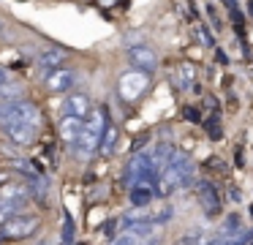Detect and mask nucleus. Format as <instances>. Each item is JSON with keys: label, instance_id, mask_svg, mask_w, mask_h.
<instances>
[{"label": "nucleus", "instance_id": "15", "mask_svg": "<svg viewBox=\"0 0 253 245\" xmlns=\"http://www.w3.org/2000/svg\"><path fill=\"white\" fill-rule=\"evenodd\" d=\"M22 204H25L22 196H14V199H6V196H0V223L6 221V218L17 215V212L22 210Z\"/></svg>", "mask_w": 253, "mask_h": 245}, {"label": "nucleus", "instance_id": "12", "mask_svg": "<svg viewBox=\"0 0 253 245\" xmlns=\"http://www.w3.org/2000/svg\"><path fill=\"white\" fill-rule=\"evenodd\" d=\"M193 82H196V65L193 63H180L177 65V76H174L177 90H188V87H193Z\"/></svg>", "mask_w": 253, "mask_h": 245}, {"label": "nucleus", "instance_id": "10", "mask_svg": "<svg viewBox=\"0 0 253 245\" xmlns=\"http://www.w3.org/2000/svg\"><path fill=\"white\" fill-rule=\"evenodd\" d=\"M82 128H84V120L71 117V114H63V120H60V139L74 147L77 139H79V134H82Z\"/></svg>", "mask_w": 253, "mask_h": 245}, {"label": "nucleus", "instance_id": "20", "mask_svg": "<svg viewBox=\"0 0 253 245\" xmlns=\"http://www.w3.org/2000/svg\"><path fill=\"white\" fill-rule=\"evenodd\" d=\"M115 245H142V240H139V237H133V234H123V237L120 240H115Z\"/></svg>", "mask_w": 253, "mask_h": 245}, {"label": "nucleus", "instance_id": "18", "mask_svg": "<svg viewBox=\"0 0 253 245\" xmlns=\"http://www.w3.org/2000/svg\"><path fill=\"white\" fill-rule=\"evenodd\" d=\"M171 215H174V207H171V204H164V207H161V210L153 215V221L161 226V223H169V221H171Z\"/></svg>", "mask_w": 253, "mask_h": 245}, {"label": "nucleus", "instance_id": "9", "mask_svg": "<svg viewBox=\"0 0 253 245\" xmlns=\"http://www.w3.org/2000/svg\"><path fill=\"white\" fill-rule=\"evenodd\" d=\"M36 128H39V125H28V123H11V125H3L6 136H8L11 142H17V145H30V142L36 139Z\"/></svg>", "mask_w": 253, "mask_h": 245}, {"label": "nucleus", "instance_id": "1", "mask_svg": "<svg viewBox=\"0 0 253 245\" xmlns=\"http://www.w3.org/2000/svg\"><path fill=\"white\" fill-rule=\"evenodd\" d=\"M106 125H109V114H106V109H93L90 117L84 120V128H82V134H79L77 145H74V152H77L79 158H90L101 147V139H104Z\"/></svg>", "mask_w": 253, "mask_h": 245}, {"label": "nucleus", "instance_id": "26", "mask_svg": "<svg viewBox=\"0 0 253 245\" xmlns=\"http://www.w3.org/2000/svg\"><path fill=\"white\" fill-rule=\"evenodd\" d=\"M6 79H8V74H6V68H0V87L6 85Z\"/></svg>", "mask_w": 253, "mask_h": 245}, {"label": "nucleus", "instance_id": "11", "mask_svg": "<svg viewBox=\"0 0 253 245\" xmlns=\"http://www.w3.org/2000/svg\"><path fill=\"white\" fill-rule=\"evenodd\" d=\"M155 194H158V191H155V185H150V183L131 185V204L133 207H147Z\"/></svg>", "mask_w": 253, "mask_h": 245}, {"label": "nucleus", "instance_id": "21", "mask_svg": "<svg viewBox=\"0 0 253 245\" xmlns=\"http://www.w3.org/2000/svg\"><path fill=\"white\" fill-rule=\"evenodd\" d=\"M196 36L204 41V47H215V41H212V36L207 33V27H196Z\"/></svg>", "mask_w": 253, "mask_h": 245}, {"label": "nucleus", "instance_id": "4", "mask_svg": "<svg viewBox=\"0 0 253 245\" xmlns=\"http://www.w3.org/2000/svg\"><path fill=\"white\" fill-rule=\"evenodd\" d=\"M150 87V74L147 71H139V68H131L117 79V93H120L123 101H139V98L147 93Z\"/></svg>", "mask_w": 253, "mask_h": 245}, {"label": "nucleus", "instance_id": "29", "mask_svg": "<svg viewBox=\"0 0 253 245\" xmlns=\"http://www.w3.org/2000/svg\"><path fill=\"white\" fill-rule=\"evenodd\" d=\"M0 33H3V22H0Z\"/></svg>", "mask_w": 253, "mask_h": 245}, {"label": "nucleus", "instance_id": "19", "mask_svg": "<svg viewBox=\"0 0 253 245\" xmlns=\"http://www.w3.org/2000/svg\"><path fill=\"white\" fill-rule=\"evenodd\" d=\"M60 245H74V221L66 215V223H63V237H60Z\"/></svg>", "mask_w": 253, "mask_h": 245}, {"label": "nucleus", "instance_id": "25", "mask_svg": "<svg viewBox=\"0 0 253 245\" xmlns=\"http://www.w3.org/2000/svg\"><path fill=\"white\" fill-rule=\"evenodd\" d=\"M215 57H218V60H220V63H223V65H226V63H229V57H226V54H223V52H220V49H218V52H215Z\"/></svg>", "mask_w": 253, "mask_h": 245}, {"label": "nucleus", "instance_id": "22", "mask_svg": "<svg viewBox=\"0 0 253 245\" xmlns=\"http://www.w3.org/2000/svg\"><path fill=\"white\" fill-rule=\"evenodd\" d=\"M196 234H199V232H191V234H185V237H180L174 245H199V243H196Z\"/></svg>", "mask_w": 253, "mask_h": 245}, {"label": "nucleus", "instance_id": "7", "mask_svg": "<svg viewBox=\"0 0 253 245\" xmlns=\"http://www.w3.org/2000/svg\"><path fill=\"white\" fill-rule=\"evenodd\" d=\"M77 85V74L71 68H55L46 76V90L49 93H68Z\"/></svg>", "mask_w": 253, "mask_h": 245}, {"label": "nucleus", "instance_id": "24", "mask_svg": "<svg viewBox=\"0 0 253 245\" xmlns=\"http://www.w3.org/2000/svg\"><path fill=\"white\" fill-rule=\"evenodd\" d=\"M142 245H161V232L153 234V237H147V240H142Z\"/></svg>", "mask_w": 253, "mask_h": 245}, {"label": "nucleus", "instance_id": "23", "mask_svg": "<svg viewBox=\"0 0 253 245\" xmlns=\"http://www.w3.org/2000/svg\"><path fill=\"white\" fill-rule=\"evenodd\" d=\"M210 136H212V139H218V136H220L218 134V120H215V117L210 120Z\"/></svg>", "mask_w": 253, "mask_h": 245}, {"label": "nucleus", "instance_id": "28", "mask_svg": "<svg viewBox=\"0 0 253 245\" xmlns=\"http://www.w3.org/2000/svg\"><path fill=\"white\" fill-rule=\"evenodd\" d=\"M41 245H52V240H46V243H41Z\"/></svg>", "mask_w": 253, "mask_h": 245}, {"label": "nucleus", "instance_id": "8", "mask_svg": "<svg viewBox=\"0 0 253 245\" xmlns=\"http://www.w3.org/2000/svg\"><path fill=\"white\" fill-rule=\"evenodd\" d=\"M199 204H202V210L207 212V215H218V210H220L218 188H215L212 183H207V180L199 183Z\"/></svg>", "mask_w": 253, "mask_h": 245}, {"label": "nucleus", "instance_id": "27", "mask_svg": "<svg viewBox=\"0 0 253 245\" xmlns=\"http://www.w3.org/2000/svg\"><path fill=\"white\" fill-rule=\"evenodd\" d=\"M231 199H234V201H242V196H240V191H237V188H231Z\"/></svg>", "mask_w": 253, "mask_h": 245}, {"label": "nucleus", "instance_id": "6", "mask_svg": "<svg viewBox=\"0 0 253 245\" xmlns=\"http://www.w3.org/2000/svg\"><path fill=\"white\" fill-rule=\"evenodd\" d=\"M90 112H93V103L84 93H71V96L63 101V114H71V117H79V120H87Z\"/></svg>", "mask_w": 253, "mask_h": 245}, {"label": "nucleus", "instance_id": "13", "mask_svg": "<svg viewBox=\"0 0 253 245\" xmlns=\"http://www.w3.org/2000/svg\"><path fill=\"white\" fill-rule=\"evenodd\" d=\"M117 142H120V128L109 123V125H106V131H104V139H101L98 152H101V155H112L115 147H117Z\"/></svg>", "mask_w": 253, "mask_h": 245}, {"label": "nucleus", "instance_id": "17", "mask_svg": "<svg viewBox=\"0 0 253 245\" xmlns=\"http://www.w3.org/2000/svg\"><path fill=\"white\" fill-rule=\"evenodd\" d=\"M0 96L6 101H22V87L19 85H3L0 87Z\"/></svg>", "mask_w": 253, "mask_h": 245}, {"label": "nucleus", "instance_id": "14", "mask_svg": "<svg viewBox=\"0 0 253 245\" xmlns=\"http://www.w3.org/2000/svg\"><path fill=\"white\" fill-rule=\"evenodd\" d=\"M63 60H66V52L60 49H49V52L39 54V65L46 71H55V68H63Z\"/></svg>", "mask_w": 253, "mask_h": 245}, {"label": "nucleus", "instance_id": "5", "mask_svg": "<svg viewBox=\"0 0 253 245\" xmlns=\"http://www.w3.org/2000/svg\"><path fill=\"white\" fill-rule=\"evenodd\" d=\"M128 60H131L133 68L147 71V74L158 68V54H155L147 44H131V47H128Z\"/></svg>", "mask_w": 253, "mask_h": 245}, {"label": "nucleus", "instance_id": "2", "mask_svg": "<svg viewBox=\"0 0 253 245\" xmlns=\"http://www.w3.org/2000/svg\"><path fill=\"white\" fill-rule=\"evenodd\" d=\"M41 218L30 212H17L0 223V243H14V240H28L39 232Z\"/></svg>", "mask_w": 253, "mask_h": 245}, {"label": "nucleus", "instance_id": "16", "mask_svg": "<svg viewBox=\"0 0 253 245\" xmlns=\"http://www.w3.org/2000/svg\"><path fill=\"white\" fill-rule=\"evenodd\" d=\"M237 232H242V221H240V215L237 212H231V215H226V221H223V234H237Z\"/></svg>", "mask_w": 253, "mask_h": 245}, {"label": "nucleus", "instance_id": "3", "mask_svg": "<svg viewBox=\"0 0 253 245\" xmlns=\"http://www.w3.org/2000/svg\"><path fill=\"white\" fill-rule=\"evenodd\" d=\"M11 123H28V125H39L41 123V112L33 101L22 98V101H6L0 103V125H11Z\"/></svg>", "mask_w": 253, "mask_h": 245}]
</instances>
